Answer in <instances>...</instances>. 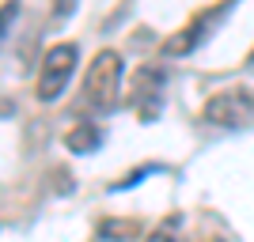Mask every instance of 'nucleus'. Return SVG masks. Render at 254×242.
Segmentation results:
<instances>
[{
	"instance_id": "f257e3e1",
	"label": "nucleus",
	"mask_w": 254,
	"mask_h": 242,
	"mask_svg": "<svg viewBox=\"0 0 254 242\" xmlns=\"http://www.w3.org/2000/svg\"><path fill=\"white\" fill-rule=\"evenodd\" d=\"M239 4V0H216L212 8H205V11H197L182 31H175L163 42V57H186V53H193V49H201L205 42L212 38V31L220 27L228 15H232V8Z\"/></svg>"
},
{
	"instance_id": "f03ea898",
	"label": "nucleus",
	"mask_w": 254,
	"mask_h": 242,
	"mask_svg": "<svg viewBox=\"0 0 254 242\" xmlns=\"http://www.w3.org/2000/svg\"><path fill=\"white\" fill-rule=\"evenodd\" d=\"M122 87V57L114 49H99L84 76V102L95 110H114Z\"/></svg>"
},
{
	"instance_id": "7ed1b4c3",
	"label": "nucleus",
	"mask_w": 254,
	"mask_h": 242,
	"mask_svg": "<svg viewBox=\"0 0 254 242\" xmlns=\"http://www.w3.org/2000/svg\"><path fill=\"white\" fill-rule=\"evenodd\" d=\"M205 121H212V125H220V129H243L254 121V91L243 84H235V87H224V91H216V95L205 102L201 110Z\"/></svg>"
},
{
	"instance_id": "20e7f679",
	"label": "nucleus",
	"mask_w": 254,
	"mask_h": 242,
	"mask_svg": "<svg viewBox=\"0 0 254 242\" xmlns=\"http://www.w3.org/2000/svg\"><path fill=\"white\" fill-rule=\"evenodd\" d=\"M76 46L72 42H57L46 49L42 57V68H38V98L42 102H53V98H61L64 84H68V76L76 68Z\"/></svg>"
},
{
	"instance_id": "39448f33",
	"label": "nucleus",
	"mask_w": 254,
	"mask_h": 242,
	"mask_svg": "<svg viewBox=\"0 0 254 242\" xmlns=\"http://www.w3.org/2000/svg\"><path fill=\"white\" fill-rule=\"evenodd\" d=\"M163 87H167V76H163L159 64L137 68V76H133V106L140 110L144 121H156L159 102H163Z\"/></svg>"
},
{
	"instance_id": "423d86ee",
	"label": "nucleus",
	"mask_w": 254,
	"mask_h": 242,
	"mask_svg": "<svg viewBox=\"0 0 254 242\" xmlns=\"http://www.w3.org/2000/svg\"><path fill=\"white\" fill-rule=\"evenodd\" d=\"M99 144H103V133H99L95 121H76L64 133V147L76 151V155H91V151H99Z\"/></svg>"
},
{
	"instance_id": "0eeeda50",
	"label": "nucleus",
	"mask_w": 254,
	"mask_h": 242,
	"mask_svg": "<svg viewBox=\"0 0 254 242\" xmlns=\"http://www.w3.org/2000/svg\"><path fill=\"white\" fill-rule=\"evenodd\" d=\"M99 239H106V242H137L140 239V223L137 220H118V216H110V220L99 223Z\"/></svg>"
},
{
	"instance_id": "6e6552de",
	"label": "nucleus",
	"mask_w": 254,
	"mask_h": 242,
	"mask_svg": "<svg viewBox=\"0 0 254 242\" xmlns=\"http://www.w3.org/2000/svg\"><path fill=\"white\" fill-rule=\"evenodd\" d=\"M144 242H182V239H179V231H175V227H167V223H163V227H156Z\"/></svg>"
},
{
	"instance_id": "1a4fd4ad",
	"label": "nucleus",
	"mask_w": 254,
	"mask_h": 242,
	"mask_svg": "<svg viewBox=\"0 0 254 242\" xmlns=\"http://www.w3.org/2000/svg\"><path fill=\"white\" fill-rule=\"evenodd\" d=\"M152 170H159V167H140V170H133V174H126L122 182H114V190H129V186H137L144 174H152Z\"/></svg>"
},
{
	"instance_id": "9d476101",
	"label": "nucleus",
	"mask_w": 254,
	"mask_h": 242,
	"mask_svg": "<svg viewBox=\"0 0 254 242\" xmlns=\"http://www.w3.org/2000/svg\"><path fill=\"white\" fill-rule=\"evenodd\" d=\"M72 11H76V0H53V15H57V19L72 15Z\"/></svg>"
},
{
	"instance_id": "9b49d317",
	"label": "nucleus",
	"mask_w": 254,
	"mask_h": 242,
	"mask_svg": "<svg viewBox=\"0 0 254 242\" xmlns=\"http://www.w3.org/2000/svg\"><path fill=\"white\" fill-rule=\"evenodd\" d=\"M15 11H19V4H15V0H8V4H4V34H8V27H11V15H15Z\"/></svg>"
},
{
	"instance_id": "f8f14e48",
	"label": "nucleus",
	"mask_w": 254,
	"mask_h": 242,
	"mask_svg": "<svg viewBox=\"0 0 254 242\" xmlns=\"http://www.w3.org/2000/svg\"><path fill=\"white\" fill-rule=\"evenodd\" d=\"M251 64H254V49H251Z\"/></svg>"
}]
</instances>
